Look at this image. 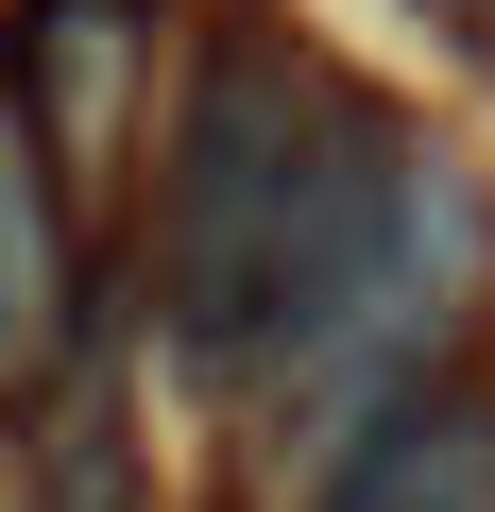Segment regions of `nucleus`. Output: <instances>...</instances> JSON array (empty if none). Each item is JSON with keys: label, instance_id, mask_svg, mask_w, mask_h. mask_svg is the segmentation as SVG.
I'll return each mask as SVG.
<instances>
[{"label": "nucleus", "instance_id": "obj_2", "mask_svg": "<svg viewBox=\"0 0 495 512\" xmlns=\"http://www.w3.org/2000/svg\"><path fill=\"white\" fill-rule=\"evenodd\" d=\"M308 512H495V410L478 393H376L359 444H325Z\"/></svg>", "mask_w": 495, "mask_h": 512}, {"label": "nucleus", "instance_id": "obj_5", "mask_svg": "<svg viewBox=\"0 0 495 512\" xmlns=\"http://www.w3.org/2000/svg\"><path fill=\"white\" fill-rule=\"evenodd\" d=\"M52 512H120V427H69L52 444Z\"/></svg>", "mask_w": 495, "mask_h": 512}, {"label": "nucleus", "instance_id": "obj_3", "mask_svg": "<svg viewBox=\"0 0 495 512\" xmlns=\"http://www.w3.org/2000/svg\"><path fill=\"white\" fill-rule=\"evenodd\" d=\"M52 308H69V274H52V222H35V171H18V137H0V393L52 359Z\"/></svg>", "mask_w": 495, "mask_h": 512}, {"label": "nucleus", "instance_id": "obj_1", "mask_svg": "<svg viewBox=\"0 0 495 512\" xmlns=\"http://www.w3.org/2000/svg\"><path fill=\"white\" fill-rule=\"evenodd\" d=\"M308 120L325 86L274 69V52H205L188 103H171V188H154V274H171V342L205 376H239V325H257V256H274V205L308 171Z\"/></svg>", "mask_w": 495, "mask_h": 512}, {"label": "nucleus", "instance_id": "obj_4", "mask_svg": "<svg viewBox=\"0 0 495 512\" xmlns=\"http://www.w3.org/2000/svg\"><path fill=\"white\" fill-rule=\"evenodd\" d=\"M35 69H52V120L103 137V86H120V0H52L35 18Z\"/></svg>", "mask_w": 495, "mask_h": 512}]
</instances>
